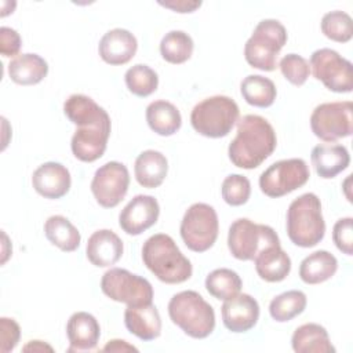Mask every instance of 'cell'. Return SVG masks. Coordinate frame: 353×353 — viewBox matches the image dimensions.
I'll use <instances>...</instances> for the list:
<instances>
[{
    "label": "cell",
    "instance_id": "1",
    "mask_svg": "<svg viewBox=\"0 0 353 353\" xmlns=\"http://www.w3.org/2000/svg\"><path fill=\"white\" fill-rule=\"evenodd\" d=\"M63 113L77 125L70 149L73 156L84 163H92L103 156L110 137L112 121L108 112L84 94H72L63 102Z\"/></svg>",
    "mask_w": 353,
    "mask_h": 353
},
{
    "label": "cell",
    "instance_id": "2",
    "mask_svg": "<svg viewBox=\"0 0 353 353\" xmlns=\"http://www.w3.org/2000/svg\"><path fill=\"white\" fill-rule=\"evenodd\" d=\"M276 145L272 124L262 116L245 114L239 120L237 134L229 143V160L239 168L254 170L274 152Z\"/></svg>",
    "mask_w": 353,
    "mask_h": 353
},
{
    "label": "cell",
    "instance_id": "3",
    "mask_svg": "<svg viewBox=\"0 0 353 353\" xmlns=\"http://www.w3.org/2000/svg\"><path fill=\"white\" fill-rule=\"evenodd\" d=\"M145 266L163 283L179 284L190 279L193 268L174 239L165 233L150 236L142 245Z\"/></svg>",
    "mask_w": 353,
    "mask_h": 353
},
{
    "label": "cell",
    "instance_id": "4",
    "mask_svg": "<svg viewBox=\"0 0 353 353\" xmlns=\"http://www.w3.org/2000/svg\"><path fill=\"white\" fill-rule=\"evenodd\" d=\"M288 239L298 247L317 245L325 234L321 201L314 193H303L291 201L285 221Z\"/></svg>",
    "mask_w": 353,
    "mask_h": 353
},
{
    "label": "cell",
    "instance_id": "5",
    "mask_svg": "<svg viewBox=\"0 0 353 353\" xmlns=\"http://www.w3.org/2000/svg\"><path fill=\"white\" fill-rule=\"evenodd\" d=\"M168 316L186 335L203 339L215 328V312L212 306L196 291H181L168 302Z\"/></svg>",
    "mask_w": 353,
    "mask_h": 353
},
{
    "label": "cell",
    "instance_id": "6",
    "mask_svg": "<svg viewBox=\"0 0 353 353\" xmlns=\"http://www.w3.org/2000/svg\"><path fill=\"white\" fill-rule=\"evenodd\" d=\"M239 106L230 97L214 95L194 105L190 124L196 132L207 138L226 137L239 120Z\"/></svg>",
    "mask_w": 353,
    "mask_h": 353
},
{
    "label": "cell",
    "instance_id": "7",
    "mask_svg": "<svg viewBox=\"0 0 353 353\" xmlns=\"http://www.w3.org/2000/svg\"><path fill=\"white\" fill-rule=\"evenodd\" d=\"M288 34L277 19H262L255 26L244 46L247 63L263 72H272L277 66V55L287 43Z\"/></svg>",
    "mask_w": 353,
    "mask_h": 353
},
{
    "label": "cell",
    "instance_id": "8",
    "mask_svg": "<svg viewBox=\"0 0 353 353\" xmlns=\"http://www.w3.org/2000/svg\"><path fill=\"white\" fill-rule=\"evenodd\" d=\"M270 245H280V239L268 225L239 218L229 228L228 248L239 261H254L258 252Z\"/></svg>",
    "mask_w": 353,
    "mask_h": 353
},
{
    "label": "cell",
    "instance_id": "9",
    "mask_svg": "<svg viewBox=\"0 0 353 353\" xmlns=\"http://www.w3.org/2000/svg\"><path fill=\"white\" fill-rule=\"evenodd\" d=\"M181 237L185 245L194 252H205L216 241L219 221L212 205L205 203L192 204L181 221Z\"/></svg>",
    "mask_w": 353,
    "mask_h": 353
},
{
    "label": "cell",
    "instance_id": "10",
    "mask_svg": "<svg viewBox=\"0 0 353 353\" xmlns=\"http://www.w3.org/2000/svg\"><path fill=\"white\" fill-rule=\"evenodd\" d=\"M101 290L112 301L125 303L127 306L152 303L153 301L152 284L145 277L121 268H112L103 273Z\"/></svg>",
    "mask_w": 353,
    "mask_h": 353
},
{
    "label": "cell",
    "instance_id": "11",
    "mask_svg": "<svg viewBox=\"0 0 353 353\" xmlns=\"http://www.w3.org/2000/svg\"><path fill=\"white\" fill-rule=\"evenodd\" d=\"M310 176L303 159L279 160L269 165L259 176V188L268 197H281L302 188Z\"/></svg>",
    "mask_w": 353,
    "mask_h": 353
},
{
    "label": "cell",
    "instance_id": "12",
    "mask_svg": "<svg viewBox=\"0 0 353 353\" xmlns=\"http://www.w3.org/2000/svg\"><path fill=\"white\" fill-rule=\"evenodd\" d=\"M353 103L350 101L324 102L314 108L310 114L313 134L324 142H335L347 138L353 132Z\"/></svg>",
    "mask_w": 353,
    "mask_h": 353
},
{
    "label": "cell",
    "instance_id": "13",
    "mask_svg": "<svg viewBox=\"0 0 353 353\" xmlns=\"http://www.w3.org/2000/svg\"><path fill=\"white\" fill-rule=\"evenodd\" d=\"M309 66L314 79L320 80L330 91L343 94L353 90L352 62L339 55L335 50H316L310 57Z\"/></svg>",
    "mask_w": 353,
    "mask_h": 353
},
{
    "label": "cell",
    "instance_id": "14",
    "mask_svg": "<svg viewBox=\"0 0 353 353\" xmlns=\"http://www.w3.org/2000/svg\"><path fill=\"white\" fill-rule=\"evenodd\" d=\"M130 186V172L120 161H108L101 165L91 181V192L103 208H113L125 197Z\"/></svg>",
    "mask_w": 353,
    "mask_h": 353
},
{
    "label": "cell",
    "instance_id": "15",
    "mask_svg": "<svg viewBox=\"0 0 353 353\" xmlns=\"http://www.w3.org/2000/svg\"><path fill=\"white\" fill-rule=\"evenodd\" d=\"M160 215L159 201L149 194H137L119 214V225L130 236H139L152 228Z\"/></svg>",
    "mask_w": 353,
    "mask_h": 353
},
{
    "label": "cell",
    "instance_id": "16",
    "mask_svg": "<svg viewBox=\"0 0 353 353\" xmlns=\"http://www.w3.org/2000/svg\"><path fill=\"white\" fill-rule=\"evenodd\" d=\"M223 325L232 332H247L259 319L258 301L250 294H237L226 299L221 307Z\"/></svg>",
    "mask_w": 353,
    "mask_h": 353
},
{
    "label": "cell",
    "instance_id": "17",
    "mask_svg": "<svg viewBox=\"0 0 353 353\" xmlns=\"http://www.w3.org/2000/svg\"><path fill=\"white\" fill-rule=\"evenodd\" d=\"M33 189L44 199L57 200L63 197L72 185L69 170L57 161L39 165L32 175Z\"/></svg>",
    "mask_w": 353,
    "mask_h": 353
},
{
    "label": "cell",
    "instance_id": "18",
    "mask_svg": "<svg viewBox=\"0 0 353 353\" xmlns=\"http://www.w3.org/2000/svg\"><path fill=\"white\" fill-rule=\"evenodd\" d=\"M138 50L137 37L127 29L114 28L108 30L99 40L98 52L109 65H124L130 62Z\"/></svg>",
    "mask_w": 353,
    "mask_h": 353
},
{
    "label": "cell",
    "instance_id": "19",
    "mask_svg": "<svg viewBox=\"0 0 353 353\" xmlns=\"http://www.w3.org/2000/svg\"><path fill=\"white\" fill-rule=\"evenodd\" d=\"M123 241L110 229H99L94 232L87 241L85 254L88 261L97 268H108L114 265L123 255Z\"/></svg>",
    "mask_w": 353,
    "mask_h": 353
},
{
    "label": "cell",
    "instance_id": "20",
    "mask_svg": "<svg viewBox=\"0 0 353 353\" xmlns=\"http://www.w3.org/2000/svg\"><path fill=\"white\" fill-rule=\"evenodd\" d=\"M124 324L132 335L142 341H153L161 334V317L153 303L127 306Z\"/></svg>",
    "mask_w": 353,
    "mask_h": 353
},
{
    "label": "cell",
    "instance_id": "21",
    "mask_svg": "<svg viewBox=\"0 0 353 353\" xmlns=\"http://www.w3.org/2000/svg\"><path fill=\"white\" fill-rule=\"evenodd\" d=\"M69 350H91L98 345L101 327L98 320L87 312L73 313L66 324Z\"/></svg>",
    "mask_w": 353,
    "mask_h": 353
},
{
    "label": "cell",
    "instance_id": "22",
    "mask_svg": "<svg viewBox=\"0 0 353 353\" xmlns=\"http://www.w3.org/2000/svg\"><path fill=\"white\" fill-rule=\"evenodd\" d=\"M310 160L320 178L331 179L349 167L350 154L343 145L321 143L312 149Z\"/></svg>",
    "mask_w": 353,
    "mask_h": 353
},
{
    "label": "cell",
    "instance_id": "23",
    "mask_svg": "<svg viewBox=\"0 0 353 353\" xmlns=\"http://www.w3.org/2000/svg\"><path fill=\"white\" fill-rule=\"evenodd\" d=\"M168 172L167 157L153 149L143 150L138 154L134 164V174L137 182L148 189L159 188Z\"/></svg>",
    "mask_w": 353,
    "mask_h": 353
},
{
    "label": "cell",
    "instance_id": "24",
    "mask_svg": "<svg viewBox=\"0 0 353 353\" xmlns=\"http://www.w3.org/2000/svg\"><path fill=\"white\" fill-rule=\"evenodd\" d=\"M258 276L268 283L283 281L291 270V258L281 245H270L263 248L254 258Z\"/></svg>",
    "mask_w": 353,
    "mask_h": 353
},
{
    "label": "cell",
    "instance_id": "25",
    "mask_svg": "<svg viewBox=\"0 0 353 353\" xmlns=\"http://www.w3.org/2000/svg\"><path fill=\"white\" fill-rule=\"evenodd\" d=\"M291 346L296 353H334L327 330L316 323L299 325L291 338Z\"/></svg>",
    "mask_w": 353,
    "mask_h": 353
},
{
    "label": "cell",
    "instance_id": "26",
    "mask_svg": "<svg viewBox=\"0 0 353 353\" xmlns=\"http://www.w3.org/2000/svg\"><path fill=\"white\" fill-rule=\"evenodd\" d=\"M48 73V63L37 54H19L8 63L10 79L19 85L40 83Z\"/></svg>",
    "mask_w": 353,
    "mask_h": 353
},
{
    "label": "cell",
    "instance_id": "27",
    "mask_svg": "<svg viewBox=\"0 0 353 353\" xmlns=\"http://www.w3.org/2000/svg\"><path fill=\"white\" fill-rule=\"evenodd\" d=\"M145 116L150 130L161 137L174 135L182 125V116L178 108L164 99L150 102Z\"/></svg>",
    "mask_w": 353,
    "mask_h": 353
},
{
    "label": "cell",
    "instance_id": "28",
    "mask_svg": "<svg viewBox=\"0 0 353 353\" xmlns=\"http://www.w3.org/2000/svg\"><path fill=\"white\" fill-rule=\"evenodd\" d=\"M336 269V258L325 250H319L302 259L299 265V277L306 284H320L330 280Z\"/></svg>",
    "mask_w": 353,
    "mask_h": 353
},
{
    "label": "cell",
    "instance_id": "29",
    "mask_svg": "<svg viewBox=\"0 0 353 353\" xmlns=\"http://www.w3.org/2000/svg\"><path fill=\"white\" fill-rule=\"evenodd\" d=\"M47 240L63 252H72L79 248L81 236L77 228L63 215H52L44 223Z\"/></svg>",
    "mask_w": 353,
    "mask_h": 353
},
{
    "label": "cell",
    "instance_id": "30",
    "mask_svg": "<svg viewBox=\"0 0 353 353\" xmlns=\"http://www.w3.org/2000/svg\"><path fill=\"white\" fill-rule=\"evenodd\" d=\"M240 92L248 105L256 108L272 106L277 97L274 83L261 74H250L244 77L240 84Z\"/></svg>",
    "mask_w": 353,
    "mask_h": 353
},
{
    "label": "cell",
    "instance_id": "31",
    "mask_svg": "<svg viewBox=\"0 0 353 353\" xmlns=\"http://www.w3.org/2000/svg\"><path fill=\"white\" fill-rule=\"evenodd\" d=\"M193 48V39L183 30H170L160 41V54L163 59L174 65H179L190 59Z\"/></svg>",
    "mask_w": 353,
    "mask_h": 353
},
{
    "label": "cell",
    "instance_id": "32",
    "mask_svg": "<svg viewBox=\"0 0 353 353\" xmlns=\"http://www.w3.org/2000/svg\"><path fill=\"white\" fill-rule=\"evenodd\" d=\"M307 299L305 292L290 290L274 296L269 303L270 317L279 323H285L299 316L306 307Z\"/></svg>",
    "mask_w": 353,
    "mask_h": 353
},
{
    "label": "cell",
    "instance_id": "33",
    "mask_svg": "<svg viewBox=\"0 0 353 353\" xmlns=\"http://www.w3.org/2000/svg\"><path fill=\"white\" fill-rule=\"evenodd\" d=\"M243 281L240 276L228 268H219L210 272L205 277V290L216 299L226 301L240 292Z\"/></svg>",
    "mask_w": 353,
    "mask_h": 353
},
{
    "label": "cell",
    "instance_id": "34",
    "mask_svg": "<svg viewBox=\"0 0 353 353\" xmlns=\"http://www.w3.org/2000/svg\"><path fill=\"white\" fill-rule=\"evenodd\" d=\"M124 81L130 92L137 97L145 98L157 90L159 76L150 66L145 63H137L127 69L124 74Z\"/></svg>",
    "mask_w": 353,
    "mask_h": 353
},
{
    "label": "cell",
    "instance_id": "35",
    "mask_svg": "<svg viewBox=\"0 0 353 353\" xmlns=\"http://www.w3.org/2000/svg\"><path fill=\"white\" fill-rule=\"evenodd\" d=\"M323 34L336 43H347L353 36L352 18L345 11H330L323 15L321 22Z\"/></svg>",
    "mask_w": 353,
    "mask_h": 353
},
{
    "label": "cell",
    "instance_id": "36",
    "mask_svg": "<svg viewBox=\"0 0 353 353\" xmlns=\"http://www.w3.org/2000/svg\"><path fill=\"white\" fill-rule=\"evenodd\" d=\"M221 194L223 201L232 207L245 204L251 194L250 179L241 174L228 175L222 182Z\"/></svg>",
    "mask_w": 353,
    "mask_h": 353
},
{
    "label": "cell",
    "instance_id": "37",
    "mask_svg": "<svg viewBox=\"0 0 353 353\" xmlns=\"http://www.w3.org/2000/svg\"><path fill=\"white\" fill-rule=\"evenodd\" d=\"M280 70L283 76L294 85H302L306 83L310 74L309 62L298 54H287L280 59Z\"/></svg>",
    "mask_w": 353,
    "mask_h": 353
},
{
    "label": "cell",
    "instance_id": "38",
    "mask_svg": "<svg viewBox=\"0 0 353 353\" xmlns=\"http://www.w3.org/2000/svg\"><path fill=\"white\" fill-rule=\"evenodd\" d=\"M353 219L350 216L341 218L335 222L332 228V240L336 245V248L346 254H353Z\"/></svg>",
    "mask_w": 353,
    "mask_h": 353
},
{
    "label": "cell",
    "instance_id": "39",
    "mask_svg": "<svg viewBox=\"0 0 353 353\" xmlns=\"http://www.w3.org/2000/svg\"><path fill=\"white\" fill-rule=\"evenodd\" d=\"M21 328L14 319L1 317L0 319V352H11L19 342Z\"/></svg>",
    "mask_w": 353,
    "mask_h": 353
},
{
    "label": "cell",
    "instance_id": "40",
    "mask_svg": "<svg viewBox=\"0 0 353 353\" xmlns=\"http://www.w3.org/2000/svg\"><path fill=\"white\" fill-rule=\"evenodd\" d=\"M22 46V39L19 33L10 28V26H1L0 28V52L3 57H18V52Z\"/></svg>",
    "mask_w": 353,
    "mask_h": 353
},
{
    "label": "cell",
    "instance_id": "41",
    "mask_svg": "<svg viewBox=\"0 0 353 353\" xmlns=\"http://www.w3.org/2000/svg\"><path fill=\"white\" fill-rule=\"evenodd\" d=\"M160 6L170 8L175 12L179 14H186V12H193L197 8H200L201 1L200 0H168V1H159Z\"/></svg>",
    "mask_w": 353,
    "mask_h": 353
},
{
    "label": "cell",
    "instance_id": "42",
    "mask_svg": "<svg viewBox=\"0 0 353 353\" xmlns=\"http://www.w3.org/2000/svg\"><path fill=\"white\" fill-rule=\"evenodd\" d=\"M103 352H128V350H138L135 346L127 343L123 339H112L109 341L103 347H102Z\"/></svg>",
    "mask_w": 353,
    "mask_h": 353
},
{
    "label": "cell",
    "instance_id": "43",
    "mask_svg": "<svg viewBox=\"0 0 353 353\" xmlns=\"http://www.w3.org/2000/svg\"><path fill=\"white\" fill-rule=\"evenodd\" d=\"M23 350L28 352V350H33V352H44V350H48V352H52L54 349L44 343L43 341H29L25 346H23Z\"/></svg>",
    "mask_w": 353,
    "mask_h": 353
}]
</instances>
